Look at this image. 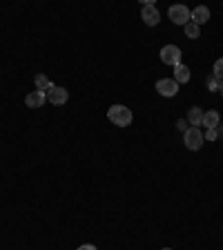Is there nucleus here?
Listing matches in <instances>:
<instances>
[{"label": "nucleus", "instance_id": "nucleus-1", "mask_svg": "<svg viewBox=\"0 0 223 250\" xmlns=\"http://www.w3.org/2000/svg\"><path fill=\"white\" fill-rule=\"evenodd\" d=\"M107 119L114 125H119V127H127V125H132V121H134V114H132V109L125 107V105H112V107L107 109Z\"/></svg>", "mask_w": 223, "mask_h": 250}, {"label": "nucleus", "instance_id": "nucleus-2", "mask_svg": "<svg viewBox=\"0 0 223 250\" xmlns=\"http://www.w3.org/2000/svg\"><path fill=\"white\" fill-rule=\"evenodd\" d=\"M183 143H185L187 150H192V152L201 150V146L205 143V136H203L201 127H187V132L183 134Z\"/></svg>", "mask_w": 223, "mask_h": 250}, {"label": "nucleus", "instance_id": "nucleus-3", "mask_svg": "<svg viewBox=\"0 0 223 250\" xmlns=\"http://www.w3.org/2000/svg\"><path fill=\"white\" fill-rule=\"evenodd\" d=\"M190 16H192V11L187 9L185 5H172L170 9H167V18H170L174 25H183V27H185L187 22H190Z\"/></svg>", "mask_w": 223, "mask_h": 250}, {"label": "nucleus", "instance_id": "nucleus-4", "mask_svg": "<svg viewBox=\"0 0 223 250\" xmlns=\"http://www.w3.org/2000/svg\"><path fill=\"white\" fill-rule=\"evenodd\" d=\"M141 18H143V22H145L147 27H156L159 22H161V14H159V9L154 7V2H147V0H143Z\"/></svg>", "mask_w": 223, "mask_h": 250}, {"label": "nucleus", "instance_id": "nucleus-5", "mask_svg": "<svg viewBox=\"0 0 223 250\" xmlns=\"http://www.w3.org/2000/svg\"><path fill=\"white\" fill-rule=\"evenodd\" d=\"M45 94H47V103L52 105H65L69 99V92L65 87H61V85H52Z\"/></svg>", "mask_w": 223, "mask_h": 250}, {"label": "nucleus", "instance_id": "nucleus-6", "mask_svg": "<svg viewBox=\"0 0 223 250\" xmlns=\"http://www.w3.org/2000/svg\"><path fill=\"white\" fill-rule=\"evenodd\" d=\"M156 92L161 96H165V99H172L179 92V83L174 78H161V81H156Z\"/></svg>", "mask_w": 223, "mask_h": 250}, {"label": "nucleus", "instance_id": "nucleus-7", "mask_svg": "<svg viewBox=\"0 0 223 250\" xmlns=\"http://www.w3.org/2000/svg\"><path fill=\"white\" fill-rule=\"evenodd\" d=\"M181 49H179L177 45H165L161 49V61L165 62V65H172V67H174V65H179V62H181Z\"/></svg>", "mask_w": 223, "mask_h": 250}, {"label": "nucleus", "instance_id": "nucleus-8", "mask_svg": "<svg viewBox=\"0 0 223 250\" xmlns=\"http://www.w3.org/2000/svg\"><path fill=\"white\" fill-rule=\"evenodd\" d=\"M47 103V94L45 92H29L25 96V105L27 107H31V109H38V107H42V105Z\"/></svg>", "mask_w": 223, "mask_h": 250}, {"label": "nucleus", "instance_id": "nucleus-9", "mask_svg": "<svg viewBox=\"0 0 223 250\" xmlns=\"http://www.w3.org/2000/svg\"><path fill=\"white\" fill-rule=\"evenodd\" d=\"M190 21L194 22V25H205V22L210 21V9L205 5H201V7H197V9H192V16H190Z\"/></svg>", "mask_w": 223, "mask_h": 250}, {"label": "nucleus", "instance_id": "nucleus-10", "mask_svg": "<svg viewBox=\"0 0 223 250\" xmlns=\"http://www.w3.org/2000/svg\"><path fill=\"white\" fill-rule=\"evenodd\" d=\"M219 123H221V116H219L217 109H210V112H205L203 114V127L205 130H214V127H219Z\"/></svg>", "mask_w": 223, "mask_h": 250}, {"label": "nucleus", "instance_id": "nucleus-11", "mask_svg": "<svg viewBox=\"0 0 223 250\" xmlns=\"http://www.w3.org/2000/svg\"><path fill=\"white\" fill-rule=\"evenodd\" d=\"M203 114H205V112H203L201 107H190V112H187V125H190V127H201V123H203Z\"/></svg>", "mask_w": 223, "mask_h": 250}, {"label": "nucleus", "instance_id": "nucleus-12", "mask_svg": "<svg viewBox=\"0 0 223 250\" xmlns=\"http://www.w3.org/2000/svg\"><path fill=\"white\" fill-rule=\"evenodd\" d=\"M190 76H192V74H190V67H187V65H183V62L174 65V81H177L179 85L187 83V81H190Z\"/></svg>", "mask_w": 223, "mask_h": 250}, {"label": "nucleus", "instance_id": "nucleus-13", "mask_svg": "<svg viewBox=\"0 0 223 250\" xmlns=\"http://www.w3.org/2000/svg\"><path fill=\"white\" fill-rule=\"evenodd\" d=\"M34 83H36V89H38V92H47V89H49V87L54 85L52 81H49V78L45 76V74H38V76L34 78Z\"/></svg>", "mask_w": 223, "mask_h": 250}, {"label": "nucleus", "instance_id": "nucleus-14", "mask_svg": "<svg viewBox=\"0 0 223 250\" xmlns=\"http://www.w3.org/2000/svg\"><path fill=\"white\" fill-rule=\"evenodd\" d=\"M183 29H185V36H187V38H199V36H201V27L194 25L192 21L187 22V25L183 27Z\"/></svg>", "mask_w": 223, "mask_h": 250}, {"label": "nucleus", "instance_id": "nucleus-15", "mask_svg": "<svg viewBox=\"0 0 223 250\" xmlns=\"http://www.w3.org/2000/svg\"><path fill=\"white\" fill-rule=\"evenodd\" d=\"M212 76L217 78L219 83L223 81V58H219V61L214 62V67H212Z\"/></svg>", "mask_w": 223, "mask_h": 250}, {"label": "nucleus", "instance_id": "nucleus-16", "mask_svg": "<svg viewBox=\"0 0 223 250\" xmlns=\"http://www.w3.org/2000/svg\"><path fill=\"white\" fill-rule=\"evenodd\" d=\"M205 85H208V89H210V92H219V81L212 76V74H210V76L205 78Z\"/></svg>", "mask_w": 223, "mask_h": 250}, {"label": "nucleus", "instance_id": "nucleus-17", "mask_svg": "<svg viewBox=\"0 0 223 250\" xmlns=\"http://www.w3.org/2000/svg\"><path fill=\"white\" fill-rule=\"evenodd\" d=\"M203 136H205V139H208V141H217V139H219V132H217V127H214V130H205V134H203Z\"/></svg>", "mask_w": 223, "mask_h": 250}, {"label": "nucleus", "instance_id": "nucleus-18", "mask_svg": "<svg viewBox=\"0 0 223 250\" xmlns=\"http://www.w3.org/2000/svg\"><path fill=\"white\" fill-rule=\"evenodd\" d=\"M177 127L183 132V134H185V132H187V127H190V125H187V121H185V119H179V121H177Z\"/></svg>", "mask_w": 223, "mask_h": 250}, {"label": "nucleus", "instance_id": "nucleus-19", "mask_svg": "<svg viewBox=\"0 0 223 250\" xmlns=\"http://www.w3.org/2000/svg\"><path fill=\"white\" fill-rule=\"evenodd\" d=\"M76 250H99V248H96L94 244H83L81 248H76Z\"/></svg>", "mask_w": 223, "mask_h": 250}, {"label": "nucleus", "instance_id": "nucleus-20", "mask_svg": "<svg viewBox=\"0 0 223 250\" xmlns=\"http://www.w3.org/2000/svg\"><path fill=\"white\" fill-rule=\"evenodd\" d=\"M219 94H221V96H223V81H221V83H219Z\"/></svg>", "mask_w": 223, "mask_h": 250}, {"label": "nucleus", "instance_id": "nucleus-21", "mask_svg": "<svg viewBox=\"0 0 223 250\" xmlns=\"http://www.w3.org/2000/svg\"><path fill=\"white\" fill-rule=\"evenodd\" d=\"M161 250H172V248H161Z\"/></svg>", "mask_w": 223, "mask_h": 250}]
</instances>
